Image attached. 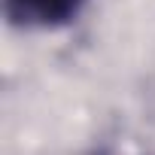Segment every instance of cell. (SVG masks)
Returning a JSON list of instances; mask_svg holds the SVG:
<instances>
[{"label":"cell","mask_w":155,"mask_h":155,"mask_svg":"<svg viewBox=\"0 0 155 155\" xmlns=\"http://www.w3.org/2000/svg\"><path fill=\"white\" fill-rule=\"evenodd\" d=\"M82 0H6V12L15 25L28 28H52L64 25L79 12Z\"/></svg>","instance_id":"obj_1"}]
</instances>
